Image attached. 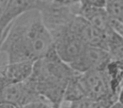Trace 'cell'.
I'll return each instance as SVG.
<instances>
[{"mask_svg":"<svg viewBox=\"0 0 123 108\" xmlns=\"http://www.w3.org/2000/svg\"><path fill=\"white\" fill-rule=\"evenodd\" d=\"M107 0H80L81 6L87 7H96V8H105Z\"/></svg>","mask_w":123,"mask_h":108,"instance_id":"cell-15","label":"cell"},{"mask_svg":"<svg viewBox=\"0 0 123 108\" xmlns=\"http://www.w3.org/2000/svg\"><path fill=\"white\" fill-rule=\"evenodd\" d=\"M8 85H9V83H8L7 79H6L5 75H4L2 65H1L0 66V92Z\"/></svg>","mask_w":123,"mask_h":108,"instance_id":"cell-16","label":"cell"},{"mask_svg":"<svg viewBox=\"0 0 123 108\" xmlns=\"http://www.w3.org/2000/svg\"><path fill=\"white\" fill-rule=\"evenodd\" d=\"M9 2V0H0V17L2 16L4 11L5 10Z\"/></svg>","mask_w":123,"mask_h":108,"instance_id":"cell-19","label":"cell"},{"mask_svg":"<svg viewBox=\"0 0 123 108\" xmlns=\"http://www.w3.org/2000/svg\"><path fill=\"white\" fill-rule=\"evenodd\" d=\"M41 4L42 0H9L0 17V31L4 34L9 25L22 14L31 10H39Z\"/></svg>","mask_w":123,"mask_h":108,"instance_id":"cell-8","label":"cell"},{"mask_svg":"<svg viewBox=\"0 0 123 108\" xmlns=\"http://www.w3.org/2000/svg\"><path fill=\"white\" fill-rule=\"evenodd\" d=\"M68 29L79 36L87 46H98L107 50V36L78 14L69 25Z\"/></svg>","mask_w":123,"mask_h":108,"instance_id":"cell-7","label":"cell"},{"mask_svg":"<svg viewBox=\"0 0 123 108\" xmlns=\"http://www.w3.org/2000/svg\"><path fill=\"white\" fill-rule=\"evenodd\" d=\"M54 46L53 38L43 23L39 10H31L19 16L5 30L0 44V52L8 63L36 62Z\"/></svg>","mask_w":123,"mask_h":108,"instance_id":"cell-1","label":"cell"},{"mask_svg":"<svg viewBox=\"0 0 123 108\" xmlns=\"http://www.w3.org/2000/svg\"><path fill=\"white\" fill-rule=\"evenodd\" d=\"M3 33L0 31V44H1V42H2V39H3Z\"/></svg>","mask_w":123,"mask_h":108,"instance_id":"cell-23","label":"cell"},{"mask_svg":"<svg viewBox=\"0 0 123 108\" xmlns=\"http://www.w3.org/2000/svg\"><path fill=\"white\" fill-rule=\"evenodd\" d=\"M111 61L109 51L98 46H87L79 57L69 65L78 73L94 70H103Z\"/></svg>","mask_w":123,"mask_h":108,"instance_id":"cell-5","label":"cell"},{"mask_svg":"<svg viewBox=\"0 0 123 108\" xmlns=\"http://www.w3.org/2000/svg\"><path fill=\"white\" fill-rule=\"evenodd\" d=\"M56 108H72V106H71V103L68 101H62L61 105Z\"/></svg>","mask_w":123,"mask_h":108,"instance_id":"cell-22","label":"cell"},{"mask_svg":"<svg viewBox=\"0 0 123 108\" xmlns=\"http://www.w3.org/2000/svg\"><path fill=\"white\" fill-rule=\"evenodd\" d=\"M104 70L109 79L113 95L117 99L118 94L123 86V63L111 60Z\"/></svg>","mask_w":123,"mask_h":108,"instance_id":"cell-11","label":"cell"},{"mask_svg":"<svg viewBox=\"0 0 123 108\" xmlns=\"http://www.w3.org/2000/svg\"><path fill=\"white\" fill-rule=\"evenodd\" d=\"M105 9L111 19L123 23V0H107Z\"/></svg>","mask_w":123,"mask_h":108,"instance_id":"cell-12","label":"cell"},{"mask_svg":"<svg viewBox=\"0 0 123 108\" xmlns=\"http://www.w3.org/2000/svg\"><path fill=\"white\" fill-rule=\"evenodd\" d=\"M72 108H109L115 102L109 101H99L91 98H84L80 101L70 102Z\"/></svg>","mask_w":123,"mask_h":108,"instance_id":"cell-13","label":"cell"},{"mask_svg":"<svg viewBox=\"0 0 123 108\" xmlns=\"http://www.w3.org/2000/svg\"><path fill=\"white\" fill-rule=\"evenodd\" d=\"M69 27V26H68ZM54 49L60 58L71 65L82 54L87 45L68 28L53 38Z\"/></svg>","mask_w":123,"mask_h":108,"instance_id":"cell-4","label":"cell"},{"mask_svg":"<svg viewBox=\"0 0 123 108\" xmlns=\"http://www.w3.org/2000/svg\"><path fill=\"white\" fill-rule=\"evenodd\" d=\"M55 2L61 4H65V5H75L80 3V0H53Z\"/></svg>","mask_w":123,"mask_h":108,"instance_id":"cell-17","label":"cell"},{"mask_svg":"<svg viewBox=\"0 0 123 108\" xmlns=\"http://www.w3.org/2000/svg\"><path fill=\"white\" fill-rule=\"evenodd\" d=\"M114 30L123 37V23L116 22L114 25Z\"/></svg>","mask_w":123,"mask_h":108,"instance_id":"cell-18","label":"cell"},{"mask_svg":"<svg viewBox=\"0 0 123 108\" xmlns=\"http://www.w3.org/2000/svg\"><path fill=\"white\" fill-rule=\"evenodd\" d=\"M18 108H55L48 101H45V100H41V101H34V102L28 103L24 106H19Z\"/></svg>","mask_w":123,"mask_h":108,"instance_id":"cell-14","label":"cell"},{"mask_svg":"<svg viewBox=\"0 0 123 108\" xmlns=\"http://www.w3.org/2000/svg\"><path fill=\"white\" fill-rule=\"evenodd\" d=\"M78 14L105 34L107 35L113 30L111 19L105 8L87 7L79 4Z\"/></svg>","mask_w":123,"mask_h":108,"instance_id":"cell-9","label":"cell"},{"mask_svg":"<svg viewBox=\"0 0 123 108\" xmlns=\"http://www.w3.org/2000/svg\"><path fill=\"white\" fill-rule=\"evenodd\" d=\"M34 64V62H17L8 63L5 65H2L9 85L24 82L29 79L32 74Z\"/></svg>","mask_w":123,"mask_h":108,"instance_id":"cell-10","label":"cell"},{"mask_svg":"<svg viewBox=\"0 0 123 108\" xmlns=\"http://www.w3.org/2000/svg\"><path fill=\"white\" fill-rule=\"evenodd\" d=\"M79 79L86 98L111 102L117 101L112 93L109 79L104 69L89 71L83 74L79 73Z\"/></svg>","mask_w":123,"mask_h":108,"instance_id":"cell-3","label":"cell"},{"mask_svg":"<svg viewBox=\"0 0 123 108\" xmlns=\"http://www.w3.org/2000/svg\"><path fill=\"white\" fill-rule=\"evenodd\" d=\"M44 100L41 97L29 79L21 83L6 86L0 92V102H9L18 107L28 103Z\"/></svg>","mask_w":123,"mask_h":108,"instance_id":"cell-6","label":"cell"},{"mask_svg":"<svg viewBox=\"0 0 123 108\" xmlns=\"http://www.w3.org/2000/svg\"><path fill=\"white\" fill-rule=\"evenodd\" d=\"M117 102H119L121 106H123V86L121 87V90H120L119 94L117 96Z\"/></svg>","mask_w":123,"mask_h":108,"instance_id":"cell-21","label":"cell"},{"mask_svg":"<svg viewBox=\"0 0 123 108\" xmlns=\"http://www.w3.org/2000/svg\"><path fill=\"white\" fill-rule=\"evenodd\" d=\"M76 74L62 61L53 48L45 57L36 61L29 80L42 99L55 108L63 101L68 82Z\"/></svg>","mask_w":123,"mask_h":108,"instance_id":"cell-2","label":"cell"},{"mask_svg":"<svg viewBox=\"0 0 123 108\" xmlns=\"http://www.w3.org/2000/svg\"><path fill=\"white\" fill-rule=\"evenodd\" d=\"M0 108H18L17 106L9 102H0Z\"/></svg>","mask_w":123,"mask_h":108,"instance_id":"cell-20","label":"cell"}]
</instances>
